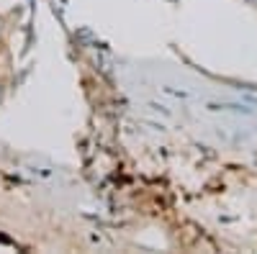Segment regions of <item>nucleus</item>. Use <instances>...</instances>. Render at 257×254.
<instances>
[{
  "mask_svg": "<svg viewBox=\"0 0 257 254\" xmlns=\"http://www.w3.org/2000/svg\"><path fill=\"white\" fill-rule=\"evenodd\" d=\"M3 98H6V88H3V82H0V103H3Z\"/></svg>",
  "mask_w": 257,
  "mask_h": 254,
  "instance_id": "f257e3e1",
  "label": "nucleus"
},
{
  "mask_svg": "<svg viewBox=\"0 0 257 254\" xmlns=\"http://www.w3.org/2000/svg\"><path fill=\"white\" fill-rule=\"evenodd\" d=\"M0 31H3V18H0Z\"/></svg>",
  "mask_w": 257,
  "mask_h": 254,
  "instance_id": "7ed1b4c3",
  "label": "nucleus"
},
{
  "mask_svg": "<svg viewBox=\"0 0 257 254\" xmlns=\"http://www.w3.org/2000/svg\"><path fill=\"white\" fill-rule=\"evenodd\" d=\"M167 3H178V0H167Z\"/></svg>",
  "mask_w": 257,
  "mask_h": 254,
  "instance_id": "20e7f679",
  "label": "nucleus"
},
{
  "mask_svg": "<svg viewBox=\"0 0 257 254\" xmlns=\"http://www.w3.org/2000/svg\"><path fill=\"white\" fill-rule=\"evenodd\" d=\"M244 3H247V6H257V0H244Z\"/></svg>",
  "mask_w": 257,
  "mask_h": 254,
  "instance_id": "f03ea898",
  "label": "nucleus"
}]
</instances>
